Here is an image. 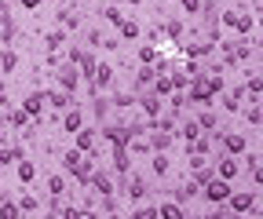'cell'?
<instances>
[{"label": "cell", "instance_id": "ac0fdd59", "mask_svg": "<svg viewBox=\"0 0 263 219\" xmlns=\"http://www.w3.org/2000/svg\"><path fill=\"white\" fill-rule=\"evenodd\" d=\"M81 124H84V110H81L77 103L62 110V132H70V135H73V132L81 128Z\"/></svg>", "mask_w": 263, "mask_h": 219}, {"label": "cell", "instance_id": "8fae6325", "mask_svg": "<svg viewBox=\"0 0 263 219\" xmlns=\"http://www.w3.org/2000/svg\"><path fill=\"white\" fill-rule=\"evenodd\" d=\"M179 55L183 58H197V62H205V58H212L216 55V44L212 41H194V44H186V41H179Z\"/></svg>", "mask_w": 263, "mask_h": 219}, {"label": "cell", "instance_id": "484cf974", "mask_svg": "<svg viewBox=\"0 0 263 219\" xmlns=\"http://www.w3.org/2000/svg\"><path fill=\"white\" fill-rule=\"evenodd\" d=\"M59 26L66 29V33H70V29L77 33V29H81V11H73V8H59Z\"/></svg>", "mask_w": 263, "mask_h": 219}, {"label": "cell", "instance_id": "d6a6232c", "mask_svg": "<svg viewBox=\"0 0 263 219\" xmlns=\"http://www.w3.org/2000/svg\"><path fill=\"white\" fill-rule=\"evenodd\" d=\"M241 157H245V165H241V168H245V172L252 175V186H259V153H256V150H252V153L245 150Z\"/></svg>", "mask_w": 263, "mask_h": 219}, {"label": "cell", "instance_id": "44dd1931", "mask_svg": "<svg viewBox=\"0 0 263 219\" xmlns=\"http://www.w3.org/2000/svg\"><path fill=\"white\" fill-rule=\"evenodd\" d=\"M194 197H201V186H197L194 179L179 183L176 190H172V201H179V205H186V201H194Z\"/></svg>", "mask_w": 263, "mask_h": 219}, {"label": "cell", "instance_id": "e575fe53", "mask_svg": "<svg viewBox=\"0 0 263 219\" xmlns=\"http://www.w3.org/2000/svg\"><path fill=\"white\" fill-rule=\"evenodd\" d=\"M150 168H154V175H168V153L164 150H154V157H150Z\"/></svg>", "mask_w": 263, "mask_h": 219}, {"label": "cell", "instance_id": "ffe728a7", "mask_svg": "<svg viewBox=\"0 0 263 219\" xmlns=\"http://www.w3.org/2000/svg\"><path fill=\"white\" fill-rule=\"evenodd\" d=\"M66 44H70V33H66L62 26H55V29L44 33V51H62Z\"/></svg>", "mask_w": 263, "mask_h": 219}, {"label": "cell", "instance_id": "277c9868", "mask_svg": "<svg viewBox=\"0 0 263 219\" xmlns=\"http://www.w3.org/2000/svg\"><path fill=\"white\" fill-rule=\"evenodd\" d=\"M121 194H124L128 201H143V197L150 194L146 175H139V172H124V175H121Z\"/></svg>", "mask_w": 263, "mask_h": 219}, {"label": "cell", "instance_id": "6da1fadb", "mask_svg": "<svg viewBox=\"0 0 263 219\" xmlns=\"http://www.w3.org/2000/svg\"><path fill=\"white\" fill-rule=\"evenodd\" d=\"M219 26L223 29H234V33H241V37H249V33H256V11L249 15L245 8H227L219 15Z\"/></svg>", "mask_w": 263, "mask_h": 219}, {"label": "cell", "instance_id": "f1b7e54d", "mask_svg": "<svg viewBox=\"0 0 263 219\" xmlns=\"http://www.w3.org/2000/svg\"><path fill=\"white\" fill-rule=\"evenodd\" d=\"M15 70H18V51L0 48V73H15Z\"/></svg>", "mask_w": 263, "mask_h": 219}, {"label": "cell", "instance_id": "d4e9b609", "mask_svg": "<svg viewBox=\"0 0 263 219\" xmlns=\"http://www.w3.org/2000/svg\"><path fill=\"white\" fill-rule=\"evenodd\" d=\"M194 121H197V128H201V132H216L219 128V113L212 106H201V113H197Z\"/></svg>", "mask_w": 263, "mask_h": 219}, {"label": "cell", "instance_id": "7c38bea8", "mask_svg": "<svg viewBox=\"0 0 263 219\" xmlns=\"http://www.w3.org/2000/svg\"><path fill=\"white\" fill-rule=\"evenodd\" d=\"M212 165H216V175L219 179H230V183H234L238 172H241V157H230V153H219Z\"/></svg>", "mask_w": 263, "mask_h": 219}, {"label": "cell", "instance_id": "8992f818", "mask_svg": "<svg viewBox=\"0 0 263 219\" xmlns=\"http://www.w3.org/2000/svg\"><path fill=\"white\" fill-rule=\"evenodd\" d=\"M230 190H234V186H230V179H219V175H212L205 186H201V197L209 201V205H227V197H230Z\"/></svg>", "mask_w": 263, "mask_h": 219}, {"label": "cell", "instance_id": "f6af8a7d", "mask_svg": "<svg viewBox=\"0 0 263 219\" xmlns=\"http://www.w3.org/2000/svg\"><path fill=\"white\" fill-rule=\"evenodd\" d=\"M77 157H84V153H81L77 146H70V150H62V172H70V165H73Z\"/></svg>", "mask_w": 263, "mask_h": 219}, {"label": "cell", "instance_id": "681fc988", "mask_svg": "<svg viewBox=\"0 0 263 219\" xmlns=\"http://www.w3.org/2000/svg\"><path fill=\"white\" fill-rule=\"evenodd\" d=\"M8 15H11V11H0V26H4V18H8Z\"/></svg>", "mask_w": 263, "mask_h": 219}, {"label": "cell", "instance_id": "5b68a950", "mask_svg": "<svg viewBox=\"0 0 263 219\" xmlns=\"http://www.w3.org/2000/svg\"><path fill=\"white\" fill-rule=\"evenodd\" d=\"M55 88H62V91H70V95H77V88H81V73H77V66L70 58H62L59 66H55Z\"/></svg>", "mask_w": 263, "mask_h": 219}, {"label": "cell", "instance_id": "f546056e", "mask_svg": "<svg viewBox=\"0 0 263 219\" xmlns=\"http://www.w3.org/2000/svg\"><path fill=\"white\" fill-rule=\"evenodd\" d=\"M157 215H161V219H183L186 208H183L179 201H161V205H157Z\"/></svg>", "mask_w": 263, "mask_h": 219}, {"label": "cell", "instance_id": "9a60e30c", "mask_svg": "<svg viewBox=\"0 0 263 219\" xmlns=\"http://www.w3.org/2000/svg\"><path fill=\"white\" fill-rule=\"evenodd\" d=\"M259 51V41L249 33V37H241V41H234V62H238V66H245V62L252 58Z\"/></svg>", "mask_w": 263, "mask_h": 219}, {"label": "cell", "instance_id": "7bdbcfd3", "mask_svg": "<svg viewBox=\"0 0 263 219\" xmlns=\"http://www.w3.org/2000/svg\"><path fill=\"white\" fill-rule=\"evenodd\" d=\"M103 41H106V37H103V29H99V26H88L84 44H88V48H103Z\"/></svg>", "mask_w": 263, "mask_h": 219}, {"label": "cell", "instance_id": "d590c367", "mask_svg": "<svg viewBox=\"0 0 263 219\" xmlns=\"http://www.w3.org/2000/svg\"><path fill=\"white\" fill-rule=\"evenodd\" d=\"M99 18H103L106 26H121V18H124V11H121V4H110V8H103V11H99Z\"/></svg>", "mask_w": 263, "mask_h": 219}, {"label": "cell", "instance_id": "60d3db41", "mask_svg": "<svg viewBox=\"0 0 263 219\" xmlns=\"http://www.w3.org/2000/svg\"><path fill=\"white\" fill-rule=\"evenodd\" d=\"M132 219H157V205H136L132 201Z\"/></svg>", "mask_w": 263, "mask_h": 219}, {"label": "cell", "instance_id": "74e56055", "mask_svg": "<svg viewBox=\"0 0 263 219\" xmlns=\"http://www.w3.org/2000/svg\"><path fill=\"white\" fill-rule=\"evenodd\" d=\"M44 186H48V194H66V172H51L44 179Z\"/></svg>", "mask_w": 263, "mask_h": 219}, {"label": "cell", "instance_id": "e0dca14e", "mask_svg": "<svg viewBox=\"0 0 263 219\" xmlns=\"http://www.w3.org/2000/svg\"><path fill=\"white\" fill-rule=\"evenodd\" d=\"M103 139H106L110 146H128L132 132H128V124H106V128H103Z\"/></svg>", "mask_w": 263, "mask_h": 219}, {"label": "cell", "instance_id": "bcb514c9", "mask_svg": "<svg viewBox=\"0 0 263 219\" xmlns=\"http://www.w3.org/2000/svg\"><path fill=\"white\" fill-rule=\"evenodd\" d=\"M179 8H183V15H197L201 11V0H179Z\"/></svg>", "mask_w": 263, "mask_h": 219}, {"label": "cell", "instance_id": "4dcf8cb0", "mask_svg": "<svg viewBox=\"0 0 263 219\" xmlns=\"http://www.w3.org/2000/svg\"><path fill=\"white\" fill-rule=\"evenodd\" d=\"M259 91H263V77H259V70H249L245 73V95L249 99H259Z\"/></svg>", "mask_w": 263, "mask_h": 219}, {"label": "cell", "instance_id": "83f0119b", "mask_svg": "<svg viewBox=\"0 0 263 219\" xmlns=\"http://www.w3.org/2000/svg\"><path fill=\"white\" fill-rule=\"evenodd\" d=\"M172 135L183 139V143H190L194 135H201V128H197V121L190 117V121H179V124H176V132H172Z\"/></svg>", "mask_w": 263, "mask_h": 219}, {"label": "cell", "instance_id": "1f68e13d", "mask_svg": "<svg viewBox=\"0 0 263 219\" xmlns=\"http://www.w3.org/2000/svg\"><path fill=\"white\" fill-rule=\"evenodd\" d=\"M114 172L117 175H124V172H132V161H128V146H114Z\"/></svg>", "mask_w": 263, "mask_h": 219}, {"label": "cell", "instance_id": "ba28073f", "mask_svg": "<svg viewBox=\"0 0 263 219\" xmlns=\"http://www.w3.org/2000/svg\"><path fill=\"white\" fill-rule=\"evenodd\" d=\"M73 146L81 153H91V157L99 161V132L91 128V124H81V128L73 132Z\"/></svg>", "mask_w": 263, "mask_h": 219}, {"label": "cell", "instance_id": "7dc6e473", "mask_svg": "<svg viewBox=\"0 0 263 219\" xmlns=\"http://www.w3.org/2000/svg\"><path fill=\"white\" fill-rule=\"evenodd\" d=\"M41 4H44V0H18V8H22V11H37Z\"/></svg>", "mask_w": 263, "mask_h": 219}, {"label": "cell", "instance_id": "b9f144b4", "mask_svg": "<svg viewBox=\"0 0 263 219\" xmlns=\"http://www.w3.org/2000/svg\"><path fill=\"white\" fill-rule=\"evenodd\" d=\"M157 55H161L157 44H143V48L136 51V62H157Z\"/></svg>", "mask_w": 263, "mask_h": 219}, {"label": "cell", "instance_id": "4316f807", "mask_svg": "<svg viewBox=\"0 0 263 219\" xmlns=\"http://www.w3.org/2000/svg\"><path fill=\"white\" fill-rule=\"evenodd\" d=\"M15 37H18V26H15V15H8L4 26H0V44H4V48H15Z\"/></svg>", "mask_w": 263, "mask_h": 219}, {"label": "cell", "instance_id": "7402d4cb", "mask_svg": "<svg viewBox=\"0 0 263 219\" xmlns=\"http://www.w3.org/2000/svg\"><path fill=\"white\" fill-rule=\"evenodd\" d=\"M161 33L168 37L172 44H179L183 33H186V22H183V18H168V22H161Z\"/></svg>", "mask_w": 263, "mask_h": 219}, {"label": "cell", "instance_id": "5bb4252c", "mask_svg": "<svg viewBox=\"0 0 263 219\" xmlns=\"http://www.w3.org/2000/svg\"><path fill=\"white\" fill-rule=\"evenodd\" d=\"M241 99H245V84H238V88H223L219 91V106H223V113H238L241 110Z\"/></svg>", "mask_w": 263, "mask_h": 219}, {"label": "cell", "instance_id": "816d5d0a", "mask_svg": "<svg viewBox=\"0 0 263 219\" xmlns=\"http://www.w3.org/2000/svg\"><path fill=\"white\" fill-rule=\"evenodd\" d=\"M0 91H4V77H0Z\"/></svg>", "mask_w": 263, "mask_h": 219}, {"label": "cell", "instance_id": "603a6c76", "mask_svg": "<svg viewBox=\"0 0 263 219\" xmlns=\"http://www.w3.org/2000/svg\"><path fill=\"white\" fill-rule=\"evenodd\" d=\"M4 113H8V124H11V132H22L26 124H29V113H26L22 106H15V103H11V106H4Z\"/></svg>", "mask_w": 263, "mask_h": 219}, {"label": "cell", "instance_id": "30bf717a", "mask_svg": "<svg viewBox=\"0 0 263 219\" xmlns=\"http://www.w3.org/2000/svg\"><path fill=\"white\" fill-rule=\"evenodd\" d=\"M26 113H29V121H44V110H48V91H41V88H33L29 95L18 103Z\"/></svg>", "mask_w": 263, "mask_h": 219}, {"label": "cell", "instance_id": "ab89813d", "mask_svg": "<svg viewBox=\"0 0 263 219\" xmlns=\"http://www.w3.org/2000/svg\"><path fill=\"white\" fill-rule=\"evenodd\" d=\"M110 106H117V110H132V106H136V91H117V95L110 99Z\"/></svg>", "mask_w": 263, "mask_h": 219}, {"label": "cell", "instance_id": "c3c4849f", "mask_svg": "<svg viewBox=\"0 0 263 219\" xmlns=\"http://www.w3.org/2000/svg\"><path fill=\"white\" fill-rule=\"evenodd\" d=\"M59 62H62V55H59V51H48V66H51V70L59 66Z\"/></svg>", "mask_w": 263, "mask_h": 219}, {"label": "cell", "instance_id": "f907efd6", "mask_svg": "<svg viewBox=\"0 0 263 219\" xmlns=\"http://www.w3.org/2000/svg\"><path fill=\"white\" fill-rule=\"evenodd\" d=\"M48 4H66V0H48Z\"/></svg>", "mask_w": 263, "mask_h": 219}, {"label": "cell", "instance_id": "cb8c5ba5", "mask_svg": "<svg viewBox=\"0 0 263 219\" xmlns=\"http://www.w3.org/2000/svg\"><path fill=\"white\" fill-rule=\"evenodd\" d=\"M48 106H51L55 113H62L66 106H73V95H70V91H62V88H51V91H48Z\"/></svg>", "mask_w": 263, "mask_h": 219}, {"label": "cell", "instance_id": "d6986e66", "mask_svg": "<svg viewBox=\"0 0 263 219\" xmlns=\"http://www.w3.org/2000/svg\"><path fill=\"white\" fill-rule=\"evenodd\" d=\"M11 168H15V175H18V183H22V186H29L33 179H37V172H41V168H37V161H29V157H18Z\"/></svg>", "mask_w": 263, "mask_h": 219}, {"label": "cell", "instance_id": "836d02e7", "mask_svg": "<svg viewBox=\"0 0 263 219\" xmlns=\"http://www.w3.org/2000/svg\"><path fill=\"white\" fill-rule=\"evenodd\" d=\"M22 212H18V201L15 197H8V194H0V219H18Z\"/></svg>", "mask_w": 263, "mask_h": 219}, {"label": "cell", "instance_id": "f35d334b", "mask_svg": "<svg viewBox=\"0 0 263 219\" xmlns=\"http://www.w3.org/2000/svg\"><path fill=\"white\" fill-rule=\"evenodd\" d=\"M18 212H22V215H26V212H29V215H33V212H41V201L33 197V194L22 190V194H18Z\"/></svg>", "mask_w": 263, "mask_h": 219}, {"label": "cell", "instance_id": "ee69618b", "mask_svg": "<svg viewBox=\"0 0 263 219\" xmlns=\"http://www.w3.org/2000/svg\"><path fill=\"white\" fill-rule=\"evenodd\" d=\"M91 113H95V117H106V113H110V99H103V91L91 95Z\"/></svg>", "mask_w": 263, "mask_h": 219}, {"label": "cell", "instance_id": "8d00e7d4", "mask_svg": "<svg viewBox=\"0 0 263 219\" xmlns=\"http://www.w3.org/2000/svg\"><path fill=\"white\" fill-rule=\"evenodd\" d=\"M245 121L252 124V128H259V121H263V110H259V99H249V106H241Z\"/></svg>", "mask_w": 263, "mask_h": 219}, {"label": "cell", "instance_id": "2e32d148", "mask_svg": "<svg viewBox=\"0 0 263 219\" xmlns=\"http://www.w3.org/2000/svg\"><path fill=\"white\" fill-rule=\"evenodd\" d=\"M143 37V26H139V18H121V26H117V41H132V44H136Z\"/></svg>", "mask_w": 263, "mask_h": 219}, {"label": "cell", "instance_id": "3957f363", "mask_svg": "<svg viewBox=\"0 0 263 219\" xmlns=\"http://www.w3.org/2000/svg\"><path fill=\"white\" fill-rule=\"evenodd\" d=\"M227 212L230 215H259V190H230Z\"/></svg>", "mask_w": 263, "mask_h": 219}, {"label": "cell", "instance_id": "9c48e42d", "mask_svg": "<svg viewBox=\"0 0 263 219\" xmlns=\"http://www.w3.org/2000/svg\"><path fill=\"white\" fill-rule=\"evenodd\" d=\"M88 190L95 194V197H106V194H117V186H114V175L110 172H103V168H91V175H88Z\"/></svg>", "mask_w": 263, "mask_h": 219}, {"label": "cell", "instance_id": "f5cc1de1", "mask_svg": "<svg viewBox=\"0 0 263 219\" xmlns=\"http://www.w3.org/2000/svg\"><path fill=\"white\" fill-rule=\"evenodd\" d=\"M0 194H4V186H0Z\"/></svg>", "mask_w": 263, "mask_h": 219}, {"label": "cell", "instance_id": "4fadbf2b", "mask_svg": "<svg viewBox=\"0 0 263 219\" xmlns=\"http://www.w3.org/2000/svg\"><path fill=\"white\" fill-rule=\"evenodd\" d=\"M91 168H95V157H91V153H84V157H77V161L70 165V172H66V175H73V183H81L84 190H88V175H91Z\"/></svg>", "mask_w": 263, "mask_h": 219}, {"label": "cell", "instance_id": "52a82bcc", "mask_svg": "<svg viewBox=\"0 0 263 219\" xmlns=\"http://www.w3.org/2000/svg\"><path fill=\"white\" fill-rule=\"evenodd\" d=\"M114 77H117V70L110 66V62H95V73H91V81H88V91H91V95L110 91V88H114Z\"/></svg>", "mask_w": 263, "mask_h": 219}, {"label": "cell", "instance_id": "7a4b0ae2", "mask_svg": "<svg viewBox=\"0 0 263 219\" xmlns=\"http://www.w3.org/2000/svg\"><path fill=\"white\" fill-rule=\"evenodd\" d=\"M186 99L197 103V106H212V103H216V88H212V77H209L205 70L190 77V84H186Z\"/></svg>", "mask_w": 263, "mask_h": 219}]
</instances>
